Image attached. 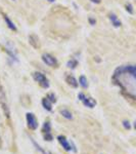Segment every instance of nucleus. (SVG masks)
<instances>
[{"label":"nucleus","instance_id":"nucleus-26","mask_svg":"<svg viewBox=\"0 0 136 154\" xmlns=\"http://www.w3.org/2000/svg\"><path fill=\"white\" fill-rule=\"evenodd\" d=\"M12 1H16V0H12Z\"/></svg>","mask_w":136,"mask_h":154},{"label":"nucleus","instance_id":"nucleus-16","mask_svg":"<svg viewBox=\"0 0 136 154\" xmlns=\"http://www.w3.org/2000/svg\"><path fill=\"white\" fill-rule=\"evenodd\" d=\"M67 66H68L70 69H75L76 67L78 66V60H76L75 58L71 59L70 61L67 63Z\"/></svg>","mask_w":136,"mask_h":154},{"label":"nucleus","instance_id":"nucleus-12","mask_svg":"<svg viewBox=\"0 0 136 154\" xmlns=\"http://www.w3.org/2000/svg\"><path fill=\"white\" fill-rule=\"evenodd\" d=\"M42 106H43V108L45 109L46 111H49V112L52 111V103H51L47 98L42 99Z\"/></svg>","mask_w":136,"mask_h":154},{"label":"nucleus","instance_id":"nucleus-20","mask_svg":"<svg viewBox=\"0 0 136 154\" xmlns=\"http://www.w3.org/2000/svg\"><path fill=\"white\" fill-rule=\"evenodd\" d=\"M126 7H127V11H129L130 14H132V12H133V11H132V6H131V4L127 3V4H126Z\"/></svg>","mask_w":136,"mask_h":154},{"label":"nucleus","instance_id":"nucleus-14","mask_svg":"<svg viewBox=\"0 0 136 154\" xmlns=\"http://www.w3.org/2000/svg\"><path fill=\"white\" fill-rule=\"evenodd\" d=\"M6 53H7V54H8L9 57H10V59L12 60V61L19 62L18 57H16V54H14V49L12 48H9V46L7 45V44H6Z\"/></svg>","mask_w":136,"mask_h":154},{"label":"nucleus","instance_id":"nucleus-19","mask_svg":"<svg viewBox=\"0 0 136 154\" xmlns=\"http://www.w3.org/2000/svg\"><path fill=\"white\" fill-rule=\"evenodd\" d=\"M43 138L45 141H52L53 140V137H52V135H51V133L43 134Z\"/></svg>","mask_w":136,"mask_h":154},{"label":"nucleus","instance_id":"nucleus-22","mask_svg":"<svg viewBox=\"0 0 136 154\" xmlns=\"http://www.w3.org/2000/svg\"><path fill=\"white\" fill-rule=\"evenodd\" d=\"M123 125H124V126L127 128V130H129V128H130V125H129V122H128L127 120H125L124 122H123Z\"/></svg>","mask_w":136,"mask_h":154},{"label":"nucleus","instance_id":"nucleus-13","mask_svg":"<svg viewBox=\"0 0 136 154\" xmlns=\"http://www.w3.org/2000/svg\"><path fill=\"white\" fill-rule=\"evenodd\" d=\"M59 113H61L65 118L69 119V120L73 119V114H72V112L68 108H61V110H59Z\"/></svg>","mask_w":136,"mask_h":154},{"label":"nucleus","instance_id":"nucleus-25","mask_svg":"<svg viewBox=\"0 0 136 154\" xmlns=\"http://www.w3.org/2000/svg\"><path fill=\"white\" fill-rule=\"evenodd\" d=\"M48 154H52V153H51V152H48Z\"/></svg>","mask_w":136,"mask_h":154},{"label":"nucleus","instance_id":"nucleus-5","mask_svg":"<svg viewBox=\"0 0 136 154\" xmlns=\"http://www.w3.org/2000/svg\"><path fill=\"white\" fill-rule=\"evenodd\" d=\"M42 61L45 63V65L53 67V68L54 67H58V60L54 58L53 56H51L50 54H47V53L42 54Z\"/></svg>","mask_w":136,"mask_h":154},{"label":"nucleus","instance_id":"nucleus-18","mask_svg":"<svg viewBox=\"0 0 136 154\" xmlns=\"http://www.w3.org/2000/svg\"><path fill=\"white\" fill-rule=\"evenodd\" d=\"M47 99L51 102V103H55V102H56V97H55V95H54L53 93L48 94V95H47Z\"/></svg>","mask_w":136,"mask_h":154},{"label":"nucleus","instance_id":"nucleus-10","mask_svg":"<svg viewBox=\"0 0 136 154\" xmlns=\"http://www.w3.org/2000/svg\"><path fill=\"white\" fill-rule=\"evenodd\" d=\"M82 102H83L84 106L88 107V108H94L96 106V101L93 98H88V97H86Z\"/></svg>","mask_w":136,"mask_h":154},{"label":"nucleus","instance_id":"nucleus-6","mask_svg":"<svg viewBox=\"0 0 136 154\" xmlns=\"http://www.w3.org/2000/svg\"><path fill=\"white\" fill-rule=\"evenodd\" d=\"M26 119H27V125L30 130L35 131L38 128V121H37L36 116L33 113H27L26 114Z\"/></svg>","mask_w":136,"mask_h":154},{"label":"nucleus","instance_id":"nucleus-4","mask_svg":"<svg viewBox=\"0 0 136 154\" xmlns=\"http://www.w3.org/2000/svg\"><path fill=\"white\" fill-rule=\"evenodd\" d=\"M58 142L61 143V145L63 146V148L65 149L66 151H74V152H77V149H76L74 143H70L65 136H58Z\"/></svg>","mask_w":136,"mask_h":154},{"label":"nucleus","instance_id":"nucleus-24","mask_svg":"<svg viewBox=\"0 0 136 154\" xmlns=\"http://www.w3.org/2000/svg\"><path fill=\"white\" fill-rule=\"evenodd\" d=\"M47 1H49V2H51V3H53L54 1H55V0H47Z\"/></svg>","mask_w":136,"mask_h":154},{"label":"nucleus","instance_id":"nucleus-11","mask_svg":"<svg viewBox=\"0 0 136 154\" xmlns=\"http://www.w3.org/2000/svg\"><path fill=\"white\" fill-rule=\"evenodd\" d=\"M108 18H110L111 22H112V24L115 27H117V28H118V27H120L121 25H122V24H121V21L118 19V17L116 16L115 14H113V12H111V14H108Z\"/></svg>","mask_w":136,"mask_h":154},{"label":"nucleus","instance_id":"nucleus-7","mask_svg":"<svg viewBox=\"0 0 136 154\" xmlns=\"http://www.w3.org/2000/svg\"><path fill=\"white\" fill-rule=\"evenodd\" d=\"M29 42L35 49H38L40 48V41H39L38 36L35 35V34H32V35L29 36Z\"/></svg>","mask_w":136,"mask_h":154},{"label":"nucleus","instance_id":"nucleus-3","mask_svg":"<svg viewBox=\"0 0 136 154\" xmlns=\"http://www.w3.org/2000/svg\"><path fill=\"white\" fill-rule=\"evenodd\" d=\"M33 78L35 79L37 82L40 84V86H42L43 88H48L49 85H50L47 77L44 75L43 73H41V72H35V73H33Z\"/></svg>","mask_w":136,"mask_h":154},{"label":"nucleus","instance_id":"nucleus-2","mask_svg":"<svg viewBox=\"0 0 136 154\" xmlns=\"http://www.w3.org/2000/svg\"><path fill=\"white\" fill-rule=\"evenodd\" d=\"M0 106H1L2 110H3V112L5 114L6 117L9 118V116H10V111H9L8 104H7V99L5 96V93H4L1 84H0Z\"/></svg>","mask_w":136,"mask_h":154},{"label":"nucleus","instance_id":"nucleus-1","mask_svg":"<svg viewBox=\"0 0 136 154\" xmlns=\"http://www.w3.org/2000/svg\"><path fill=\"white\" fill-rule=\"evenodd\" d=\"M113 78L126 94L136 99V67L118 68Z\"/></svg>","mask_w":136,"mask_h":154},{"label":"nucleus","instance_id":"nucleus-17","mask_svg":"<svg viewBox=\"0 0 136 154\" xmlns=\"http://www.w3.org/2000/svg\"><path fill=\"white\" fill-rule=\"evenodd\" d=\"M51 131V125L49 121H46V122L43 123V126H42V131H43V134H48L50 133Z\"/></svg>","mask_w":136,"mask_h":154},{"label":"nucleus","instance_id":"nucleus-21","mask_svg":"<svg viewBox=\"0 0 136 154\" xmlns=\"http://www.w3.org/2000/svg\"><path fill=\"white\" fill-rule=\"evenodd\" d=\"M88 22H89V23H90L91 25H92V26H94L95 23H96L95 19H93V18H89V19H88Z\"/></svg>","mask_w":136,"mask_h":154},{"label":"nucleus","instance_id":"nucleus-15","mask_svg":"<svg viewBox=\"0 0 136 154\" xmlns=\"http://www.w3.org/2000/svg\"><path fill=\"white\" fill-rule=\"evenodd\" d=\"M79 84H80L83 88H88V80H87V78H86L85 75H81L80 77H79Z\"/></svg>","mask_w":136,"mask_h":154},{"label":"nucleus","instance_id":"nucleus-23","mask_svg":"<svg viewBox=\"0 0 136 154\" xmlns=\"http://www.w3.org/2000/svg\"><path fill=\"white\" fill-rule=\"evenodd\" d=\"M92 3H95V4H98V3H100V0H90Z\"/></svg>","mask_w":136,"mask_h":154},{"label":"nucleus","instance_id":"nucleus-8","mask_svg":"<svg viewBox=\"0 0 136 154\" xmlns=\"http://www.w3.org/2000/svg\"><path fill=\"white\" fill-rule=\"evenodd\" d=\"M66 80H67V82H68L69 85H71L72 88H78L79 82L77 81V79L75 78V76H73L72 74H69V75H67Z\"/></svg>","mask_w":136,"mask_h":154},{"label":"nucleus","instance_id":"nucleus-9","mask_svg":"<svg viewBox=\"0 0 136 154\" xmlns=\"http://www.w3.org/2000/svg\"><path fill=\"white\" fill-rule=\"evenodd\" d=\"M2 16H3V19H4V21H5L7 27H8V28L10 29L11 31H16V26L14 25L13 22H12L11 20L9 19V17L7 16V14H3V12H2Z\"/></svg>","mask_w":136,"mask_h":154}]
</instances>
